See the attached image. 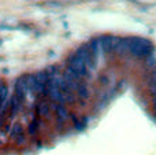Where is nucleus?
I'll return each mask as SVG.
<instances>
[{
	"instance_id": "nucleus-1",
	"label": "nucleus",
	"mask_w": 156,
	"mask_h": 155,
	"mask_svg": "<svg viewBox=\"0 0 156 155\" xmlns=\"http://www.w3.org/2000/svg\"><path fill=\"white\" fill-rule=\"evenodd\" d=\"M130 52L132 55L137 58H148L154 52V45L151 41L143 37H132V44H130Z\"/></svg>"
},
{
	"instance_id": "nucleus-2",
	"label": "nucleus",
	"mask_w": 156,
	"mask_h": 155,
	"mask_svg": "<svg viewBox=\"0 0 156 155\" xmlns=\"http://www.w3.org/2000/svg\"><path fill=\"white\" fill-rule=\"evenodd\" d=\"M67 66H71L73 69H76L78 73H80V76L82 77V78H85V77H89V76H90L89 70L86 69V66H85V62H83V60L81 59L80 56H77L76 54H71L70 56H69V59H67Z\"/></svg>"
},
{
	"instance_id": "nucleus-3",
	"label": "nucleus",
	"mask_w": 156,
	"mask_h": 155,
	"mask_svg": "<svg viewBox=\"0 0 156 155\" xmlns=\"http://www.w3.org/2000/svg\"><path fill=\"white\" fill-rule=\"evenodd\" d=\"M14 95L18 99H21L22 102L26 99V96L29 95V89H27V84H26V76L19 77L15 81V87H14Z\"/></svg>"
},
{
	"instance_id": "nucleus-4",
	"label": "nucleus",
	"mask_w": 156,
	"mask_h": 155,
	"mask_svg": "<svg viewBox=\"0 0 156 155\" xmlns=\"http://www.w3.org/2000/svg\"><path fill=\"white\" fill-rule=\"evenodd\" d=\"M51 107H49V102L47 100H41L36 104V115L37 117H43V118H51Z\"/></svg>"
},
{
	"instance_id": "nucleus-5",
	"label": "nucleus",
	"mask_w": 156,
	"mask_h": 155,
	"mask_svg": "<svg viewBox=\"0 0 156 155\" xmlns=\"http://www.w3.org/2000/svg\"><path fill=\"white\" fill-rule=\"evenodd\" d=\"M130 44H132V38H121L119 44L116 45V48L114 51L118 55H125L127 52H130Z\"/></svg>"
},
{
	"instance_id": "nucleus-6",
	"label": "nucleus",
	"mask_w": 156,
	"mask_h": 155,
	"mask_svg": "<svg viewBox=\"0 0 156 155\" xmlns=\"http://www.w3.org/2000/svg\"><path fill=\"white\" fill-rule=\"evenodd\" d=\"M22 109V100L18 99L15 95L10 96V110H11V117H15Z\"/></svg>"
},
{
	"instance_id": "nucleus-7",
	"label": "nucleus",
	"mask_w": 156,
	"mask_h": 155,
	"mask_svg": "<svg viewBox=\"0 0 156 155\" xmlns=\"http://www.w3.org/2000/svg\"><path fill=\"white\" fill-rule=\"evenodd\" d=\"M100 44H101V51L104 54L112 52V36H103V37H100Z\"/></svg>"
},
{
	"instance_id": "nucleus-8",
	"label": "nucleus",
	"mask_w": 156,
	"mask_h": 155,
	"mask_svg": "<svg viewBox=\"0 0 156 155\" xmlns=\"http://www.w3.org/2000/svg\"><path fill=\"white\" fill-rule=\"evenodd\" d=\"M89 48H90V52H92V55H93V59L97 62V56H99L100 51H101L100 38H92L90 43H89Z\"/></svg>"
},
{
	"instance_id": "nucleus-9",
	"label": "nucleus",
	"mask_w": 156,
	"mask_h": 155,
	"mask_svg": "<svg viewBox=\"0 0 156 155\" xmlns=\"http://www.w3.org/2000/svg\"><path fill=\"white\" fill-rule=\"evenodd\" d=\"M77 96H78V99H81V100H86V99H89V96H90L88 87H86V85L83 84V82H81L80 88H78V91H77Z\"/></svg>"
},
{
	"instance_id": "nucleus-10",
	"label": "nucleus",
	"mask_w": 156,
	"mask_h": 155,
	"mask_svg": "<svg viewBox=\"0 0 156 155\" xmlns=\"http://www.w3.org/2000/svg\"><path fill=\"white\" fill-rule=\"evenodd\" d=\"M23 133H25V132H23V128H22V125L16 122V124H14V125H12V129H11L10 137H11L12 140H15L16 137L21 136V135H23Z\"/></svg>"
},
{
	"instance_id": "nucleus-11",
	"label": "nucleus",
	"mask_w": 156,
	"mask_h": 155,
	"mask_svg": "<svg viewBox=\"0 0 156 155\" xmlns=\"http://www.w3.org/2000/svg\"><path fill=\"white\" fill-rule=\"evenodd\" d=\"M34 76H36V80H37L38 84H48L49 77H48V74L45 73V70H40V71H37V73H36Z\"/></svg>"
},
{
	"instance_id": "nucleus-12",
	"label": "nucleus",
	"mask_w": 156,
	"mask_h": 155,
	"mask_svg": "<svg viewBox=\"0 0 156 155\" xmlns=\"http://www.w3.org/2000/svg\"><path fill=\"white\" fill-rule=\"evenodd\" d=\"M144 65H145V67L148 69V70H152V69L156 67V58L155 56H148L145 58V62H144Z\"/></svg>"
},
{
	"instance_id": "nucleus-13",
	"label": "nucleus",
	"mask_w": 156,
	"mask_h": 155,
	"mask_svg": "<svg viewBox=\"0 0 156 155\" xmlns=\"http://www.w3.org/2000/svg\"><path fill=\"white\" fill-rule=\"evenodd\" d=\"M148 91L151 95H156V81L154 82H149L148 84Z\"/></svg>"
},
{
	"instance_id": "nucleus-14",
	"label": "nucleus",
	"mask_w": 156,
	"mask_h": 155,
	"mask_svg": "<svg viewBox=\"0 0 156 155\" xmlns=\"http://www.w3.org/2000/svg\"><path fill=\"white\" fill-rule=\"evenodd\" d=\"M74 128H76V131H80L81 132V131H83V129L86 128V125L82 122V121H78V122L74 124Z\"/></svg>"
},
{
	"instance_id": "nucleus-15",
	"label": "nucleus",
	"mask_w": 156,
	"mask_h": 155,
	"mask_svg": "<svg viewBox=\"0 0 156 155\" xmlns=\"http://www.w3.org/2000/svg\"><path fill=\"white\" fill-rule=\"evenodd\" d=\"M44 4L48 5V7H55V8H60V7H62V4H60V3H58V2H45Z\"/></svg>"
},
{
	"instance_id": "nucleus-16",
	"label": "nucleus",
	"mask_w": 156,
	"mask_h": 155,
	"mask_svg": "<svg viewBox=\"0 0 156 155\" xmlns=\"http://www.w3.org/2000/svg\"><path fill=\"white\" fill-rule=\"evenodd\" d=\"M4 125H5V122H4V118H0V132L4 129Z\"/></svg>"
},
{
	"instance_id": "nucleus-17",
	"label": "nucleus",
	"mask_w": 156,
	"mask_h": 155,
	"mask_svg": "<svg viewBox=\"0 0 156 155\" xmlns=\"http://www.w3.org/2000/svg\"><path fill=\"white\" fill-rule=\"evenodd\" d=\"M10 29H12V27L7 26V25H0V30H10Z\"/></svg>"
},
{
	"instance_id": "nucleus-18",
	"label": "nucleus",
	"mask_w": 156,
	"mask_h": 155,
	"mask_svg": "<svg viewBox=\"0 0 156 155\" xmlns=\"http://www.w3.org/2000/svg\"><path fill=\"white\" fill-rule=\"evenodd\" d=\"M101 82H103V84H107V78H105V77H101Z\"/></svg>"
}]
</instances>
